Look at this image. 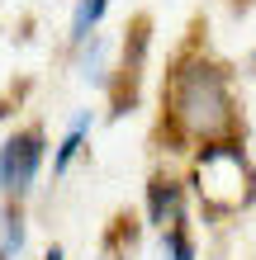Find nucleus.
<instances>
[{
  "label": "nucleus",
  "mask_w": 256,
  "mask_h": 260,
  "mask_svg": "<svg viewBox=\"0 0 256 260\" xmlns=\"http://www.w3.org/2000/svg\"><path fill=\"white\" fill-rule=\"evenodd\" d=\"M171 114L190 137H223L233 128L228 76L209 62H185L171 76Z\"/></svg>",
  "instance_id": "1"
},
{
  "label": "nucleus",
  "mask_w": 256,
  "mask_h": 260,
  "mask_svg": "<svg viewBox=\"0 0 256 260\" xmlns=\"http://www.w3.org/2000/svg\"><path fill=\"white\" fill-rule=\"evenodd\" d=\"M194 194L204 199L209 213H237L251 199V166L242 156V147L218 142L204 147L200 166H194Z\"/></svg>",
  "instance_id": "2"
},
{
  "label": "nucleus",
  "mask_w": 256,
  "mask_h": 260,
  "mask_svg": "<svg viewBox=\"0 0 256 260\" xmlns=\"http://www.w3.org/2000/svg\"><path fill=\"white\" fill-rule=\"evenodd\" d=\"M38 166H43V133H38V128L14 133L10 142L0 147V189L24 194L29 185H34Z\"/></svg>",
  "instance_id": "3"
},
{
  "label": "nucleus",
  "mask_w": 256,
  "mask_h": 260,
  "mask_svg": "<svg viewBox=\"0 0 256 260\" xmlns=\"http://www.w3.org/2000/svg\"><path fill=\"white\" fill-rule=\"evenodd\" d=\"M147 218L152 222H180V185L166 175H157L152 185H147Z\"/></svg>",
  "instance_id": "4"
},
{
  "label": "nucleus",
  "mask_w": 256,
  "mask_h": 260,
  "mask_svg": "<svg viewBox=\"0 0 256 260\" xmlns=\"http://www.w3.org/2000/svg\"><path fill=\"white\" fill-rule=\"evenodd\" d=\"M19 251H24V218L19 213H5L0 218V260H10Z\"/></svg>",
  "instance_id": "5"
},
{
  "label": "nucleus",
  "mask_w": 256,
  "mask_h": 260,
  "mask_svg": "<svg viewBox=\"0 0 256 260\" xmlns=\"http://www.w3.org/2000/svg\"><path fill=\"white\" fill-rule=\"evenodd\" d=\"M86 128H90V114H81L76 123H71V133H67V142L57 147V156H52V171H67V166H71V156H76V147H81V137H86Z\"/></svg>",
  "instance_id": "6"
},
{
  "label": "nucleus",
  "mask_w": 256,
  "mask_h": 260,
  "mask_svg": "<svg viewBox=\"0 0 256 260\" xmlns=\"http://www.w3.org/2000/svg\"><path fill=\"white\" fill-rule=\"evenodd\" d=\"M104 5H109V0H81L76 24H71V38H86V34H90V24H95L100 14H104Z\"/></svg>",
  "instance_id": "7"
},
{
  "label": "nucleus",
  "mask_w": 256,
  "mask_h": 260,
  "mask_svg": "<svg viewBox=\"0 0 256 260\" xmlns=\"http://www.w3.org/2000/svg\"><path fill=\"white\" fill-rule=\"evenodd\" d=\"M166 251H171V260H194V246H190L185 227H171V232H166Z\"/></svg>",
  "instance_id": "8"
},
{
  "label": "nucleus",
  "mask_w": 256,
  "mask_h": 260,
  "mask_svg": "<svg viewBox=\"0 0 256 260\" xmlns=\"http://www.w3.org/2000/svg\"><path fill=\"white\" fill-rule=\"evenodd\" d=\"M43 260H62V246H52V251H48V255H43Z\"/></svg>",
  "instance_id": "9"
}]
</instances>
